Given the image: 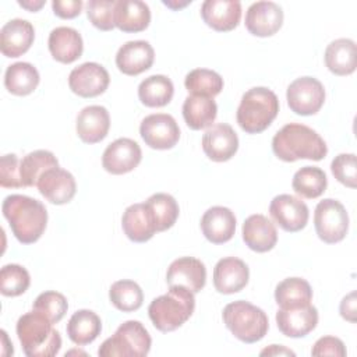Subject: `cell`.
I'll return each instance as SVG.
<instances>
[{
  "instance_id": "37",
  "label": "cell",
  "mask_w": 357,
  "mask_h": 357,
  "mask_svg": "<svg viewBox=\"0 0 357 357\" xmlns=\"http://www.w3.org/2000/svg\"><path fill=\"white\" fill-rule=\"evenodd\" d=\"M145 204L151 211L156 231H165L176 223L180 209L177 201L170 194L156 192L151 195Z\"/></svg>"
},
{
  "instance_id": "17",
  "label": "cell",
  "mask_w": 357,
  "mask_h": 357,
  "mask_svg": "<svg viewBox=\"0 0 357 357\" xmlns=\"http://www.w3.org/2000/svg\"><path fill=\"white\" fill-rule=\"evenodd\" d=\"M36 187L49 202L56 205L70 202L77 191L74 176L60 166L46 170L38 180Z\"/></svg>"
},
{
  "instance_id": "2",
  "label": "cell",
  "mask_w": 357,
  "mask_h": 357,
  "mask_svg": "<svg viewBox=\"0 0 357 357\" xmlns=\"http://www.w3.org/2000/svg\"><path fill=\"white\" fill-rule=\"evenodd\" d=\"M272 151L283 162L321 160L326 156L328 146L315 130L304 124L289 123L275 134Z\"/></svg>"
},
{
  "instance_id": "34",
  "label": "cell",
  "mask_w": 357,
  "mask_h": 357,
  "mask_svg": "<svg viewBox=\"0 0 357 357\" xmlns=\"http://www.w3.org/2000/svg\"><path fill=\"white\" fill-rule=\"evenodd\" d=\"M174 93V86L166 75H151L141 81L138 86V98L148 107L166 106Z\"/></svg>"
},
{
  "instance_id": "35",
  "label": "cell",
  "mask_w": 357,
  "mask_h": 357,
  "mask_svg": "<svg viewBox=\"0 0 357 357\" xmlns=\"http://www.w3.org/2000/svg\"><path fill=\"white\" fill-rule=\"evenodd\" d=\"M57 166H59V160L50 151L38 149V151L29 152L20 162V174H21L22 185L24 187L36 185L38 180L46 170Z\"/></svg>"
},
{
  "instance_id": "3",
  "label": "cell",
  "mask_w": 357,
  "mask_h": 357,
  "mask_svg": "<svg viewBox=\"0 0 357 357\" xmlns=\"http://www.w3.org/2000/svg\"><path fill=\"white\" fill-rule=\"evenodd\" d=\"M195 310V297L184 286H170L166 294L153 298L148 315L160 332H172L185 324Z\"/></svg>"
},
{
  "instance_id": "4",
  "label": "cell",
  "mask_w": 357,
  "mask_h": 357,
  "mask_svg": "<svg viewBox=\"0 0 357 357\" xmlns=\"http://www.w3.org/2000/svg\"><path fill=\"white\" fill-rule=\"evenodd\" d=\"M15 331L28 357H53L61 347L59 331L46 317L33 310L20 317Z\"/></svg>"
},
{
  "instance_id": "18",
  "label": "cell",
  "mask_w": 357,
  "mask_h": 357,
  "mask_svg": "<svg viewBox=\"0 0 357 357\" xmlns=\"http://www.w3.org/2000/svg\"><path fill=\"white\" fill-rule=\"evenodd\" d=\"M250 278L247 264L236 257H226L216 262L213 268V286L219 293L233 294L243 290Z\"/></svg>"
},
{
  "instance_id": "30",
  "label": "cell",
  "mask_w": 357,
  "mask_h": 357,
  "mask_svg": "<svg viewBox=\"0 0 357 357\" xmlns=\"http://www.w3.org/2000/svg\"><path fill=\"white\" fill-rule=\"evenodd\" d=\"M102 331L99 315L91 310L75 311L67 324V335L70 340L78 346L92 343Z\"/></svg>"
},
{
  "instance_id": "36",
  "label": "cell",
  "mask_w": 357,
  "mask_h": 357,
  "mask_svg": "<svg viewBox=\"0 0 357 357\" xmlns=\"http://www.w3.org/2000/svg\"><path fill=\"white\" fill-rule=\"evenodd\" d=\"M291 187L297 195L307 199H314L325 192L328 178L322 169L315 166H304L294 173Z\"/></svg>"
},
{
  "instance_id": "29",
  "label": "cell",
  "mask_w": 357,
  "mask_h": 357,
  "mask_svg": "<svg viewBox=\"0 0 357 357\" xmlns=\"http://www.w3.org/2000/svg\"><path fill=\"white\" fill-rule=\"evenodd\" d=\"M325 64L335 75H350L357 66L356 42L340 38L331 42L325 50Z\"/></svg>"
},
{
  "instance_id": "43",
  "label": "cell",
  "mask_w": 357,
  "mask_h": 357,
  "mask_svg": "<svg viewBox=\"0 0 357 357\" xmlns=\"http://www.w3.org/2000/svg\"><path fill=\"white\" fill-rule=\"evenodd\" d=\"M331 170L335 178L349 188L357 185V165L354 153H340L331 163Z\"/></svg>"
},
{
  "instance_id": "33",
  "label": "cell",
  "mask_w": 357,
  "mask_h": 357,
  "mask_svg": "<svg viewBox=\"0 0 357 357\" xmlns=\"http://www.w3.org/2000/svg\"><path fill=\"white\" fill-rule=\"evenodd\" d=\"M39 73L31 64L18 61L7 67L4 74V85L7 91L17 96H25L32 93L39 84Z\"/></svg>"
},
{
  "instance_id": "45",
  "label": "cell",
  "mask_w": 357,
  "mask_h": 357,
  "mask_svg": "<svg viewBox=\"0 0 357 357\" xmlns=\"http://www.w3.org/2000/svg\"><path fill=\"white\" fill-rule=\"evenodd\" d=\"M346 347L344 343L335 336H324L319 337L312 349L311 354L312 356H335V357H344L346 356Z\"/></svg>"
},
{
  "instance_id": "5",
  "label": "cell",
  "mask_w": 357,
  "mask_h": 357,
  "mask_svg": "<svg viewBox=\"0 0 357 357\" xmlns=\"http://www.w3.org/2000/svg\"><path fill=\"white\" fill-rule=\"evenodd\" d=\"M279 113V99L273 91L265 86L248 89L237 107L236 119L247 134L265 131Z\"/></svg>"
},
{
  "instance_id": "8",
  "label": "cell",
  "mask_w": 357,
  "mask_h": 357,
  "mask_svg": "<svg viewBox=\"0 0 357 357\" xmlns=\"http://www.w3.org/2000/svg\"><path fill=\"white\" fill-rule=\"evenodd\" d=\"M314 226L318 237L326 244L342 241L349 230V215L342 202L325 198L314 212Z\"/></svg>"
},
{
  "instance_id": "32",
  "label": "cell",
  "mask_w": 357,
  "mask_h": 357,
  "mask_svg": "<svg viewBox=\"0 0 357 357\" xmlns=\"http://www.w3.org/2000/svg\"><path fill=\"white\" fill-rule=\"evenodd\" d=\"M312 289L303 278H287L278 283L275 301L279 308H293L311 304Z\"/></svg>"
},
{
  "instance_id": "27",
  "label": "cell",
  "mask_w": 357,
  "mask_h": 357,
  "mask_svg": "<svg viewBox=\"0 0 357 357\" xmlns=\"http://www.w3.org/2000/svg\"><path fill=\"white\" fill-rule=\"evenodd\" d=\"M124 234L134 243H145L153 237L156 226L145 202L130 205L121 218Z\"/></svg>"
},
{
  "instance_id": "26",
  "label": "cell",
  "mask_w": 357,
  "mask_h": 357,
  "mask_svg": "<svg viewBox=\"0 0 357 357\" xmlns=\"http://www.w3.org/2000/svg\"><path fill=\"white\" fill-rule=\"evenodd\" d=\"M47 46L53 59L63 64H70L79 59L84 50L81 33L70 26L54 28L49 35Z\"/></svg>"
},
{
  "instance_id": "23",
  "label": "cell",
  "mask_w": 357,
  "mask_h": 357,
  "mask_svg": "<svg viewBox=\"0 0 357 357\" xmlns=\"http://www.w3.org/2000/svg\"><path fill=\"white\" fill-rule=\"evenodd\" d=\"M75 128L82 142H100L106 138L110 128V116L107 109L99 105L84 107L77 116Z\"/></svg>"
},
{
  "instance_id": "15",
  "label": "cell",
  "mask_w": 357,
  "mask_h": 357,
  "mask_svg": "<svg viewBox=\"0 0 357 357\" xmlns=\"http://www.w3.org/2000/svg\"><path fill=\"white\" fill-rule=\"evenodd\" d=\"M283 24V11L273 1L252 3L245 13V28L261 38L275 35Z\"/></svg>"
},
{
  "instance_id": "42",
  "label": "cell",
  "mask_w": 357,
  "mask_h": 357,
  "mask_svg": "<svg viewBox=\"0 0 357 357\" xmlns=\"http://www.w3.org/2000/svg\"><path fill=\"white\" fill-rule=\"evenodd\" d=\"M114 0H89L86 3V15L92 25L100 31L114 28Z\"/></svg>"
},
{
  "instance_id": "28",
  "label": "cell",
  "mask_w": 357,
  "mask_h": 357,
  "mask_svg": "<svg viewBox=\"0 0 357 357\" xmlns=\"http://www.w3.org/2000/svg\"><path fill=\"white\" fill-rule=\"evenodd\" d=\"M151 22V10L139 0H119L114 6V26L123 32H141Z\"/></svg>"
},
{
  "instance_id": "13",
  "label": "cell",
  "mask_w": 357,
  "mask_h": 357,
  "mask_svg": "<svg viewBox=\"0 0 357 357\" xmlns=\"http://www.w3.org/2000/svg\"><path fill=\"white\" fill-rule=\"evenodd\" d=\"M142 159L139 145L131 138H117L102 155V166L107 173L124 174L134 170Z\"/></svg>"
},
{
  "instance_id": "31",
  "label": "cell",
  "mask_w": 357,
  "mask_h": 357,
  "mask_svg": "<svg viewBox=\"0 0 357 357\" xmlns=\"http://www.w3.org/2000/svg\"><path fill=\"white\" fill-rule=\"evenodd\" d=\"M218 114V106L213 98L190 95L183 103V117L191 130L211 127Z\"/></svg>"
},
{
  "instance_id": "25",
  "label": "cell",
  "mask_w": 357,
  "mask_h": 357,
  "mask_svg": "<svg viewBox=\"0 0 357 357\" xmlns=\"http://www.w3.org/2000/svg\"><path fill=\"white\" fill-rule=\"evenodd\" d=\"M201 230L213 244L227 243L236 231V216L226 206H212L201 218Z\"/></svg>"
},
{
  "instance_id": "50",
  "label": "cell",
  "mask_w": 357,
  "mask_h": 357,
  "mask_svg": "<svg viewBox=\"0 0 357 357\" xmlns=\"http://www.w3.org/2000/svg\"><path fill=\"white\" fill-rule=\"evenodd\" d=\"M190 3H191V0H190V1H184V3H172V1H163V4H165V6H167V7L173 8V10H178V8H183V7L188 6Z\"/></svg>"
},
{
  "instance_id": "46",
  "label": "cell",
  "mask_w": 357,
  "mask_h": 357,
  "mask_svg": "<svg viewBox=\"0 0 357 357\" xmlns=\"http://www.w3.org/2000/svg\"><path fill=\"white\" fill-rule=\"evenodd\" d=\"M84 7V3L81 0H54L52 3L53 13L63 18V20H71L81 14Z\"/></svg>"
},
{
  "instance_id": "7",
  "label": "cell",
  "mask_w": 357,
  "mask_h": 357,
  "mask_svg": "<svg viewBox=\"0 0 357 357\" xmlns=\"http://www.w3.org/2000/svg\"><path fill=\"white\" fill-rule=\"evenodd\" d=\"M152 339L139 321L123 322L113 336L99 347L100 357H144L149 353Z\"/></svg>"
},
{
  "instance_id": "11",
  "label": "cell",
  "mask_w": 357,
  "mask_h": 357,
  "mask_svg": "<svg viewBox=\"0 0 357 357\" xmlns=\"http://www.w3.org/2000/svg\"><path fill=\"white\" fill-rule=\"evenodd\" d=\"M269 213L275 223L289 233L304 229L310 218L308 206L300 198L290 194L276 195L271 201Z\"/></svg>"
},
{
  "instance_id": "24",
  "label": "cell",
  "mask_w": 357,
  "mask_h": 357,
  "mask_svg": "<svg viewBox=\"0 0 357 357\" xmlns=\"http://www.w3.org/2000/svg\"><path fill=\"white\" fill-rule=\"evenodd\" d=\"M243 240L255 252L271 251L278 241L275 223L259 213L248 216L243 223Z\"/></svg>"
},
{
  "instance_id": "41",
  "label": "cell",
  "mask_w": 357,
  "mask_h": 357,
  "mask_svg": "<svg viewBox=\"0 0 357 357\" xmlns=\"http://www.w3.org/2000/svg\"><path fill=\"white\" fill-rule=\"evenodd\" d=\"M32 310L46 317L52 324H57L68 310L67 298L54 290L40 293L32 305Z\"/></svg>"
},
{
  "instance_id": "40",
  "label": "cell",
  "mask_w": 357,
  "mask_h": 357,
  "mask_svg": "<svg viewBox=\"0 0 357 357\" xmlns=\"http://www.w3.org/2000/svg\"><path fill=\"white\" fill-rule=\"evenodd\" d=\"M31 278L28 271L17 264L4 265L0 271V291L7 297L21 296L28 290Z\"/></svg>"
},
{
  "instance_id": "47",
  "label": "cell",
  "mask_w": 357,
  "mask_h": 357,
  "mask_svg": "<svg viewBox=\"0 0 357 357\" xmlns=\"http://www.w3.org/2000/svg\"><path fill=\"white\" fill-rule=\"evenodd\" d=\"M357 301H356V291L349 293L343 300L340 301V315L349 321V322H356V314H357Z\"/></svg>"
},
{
  "instance_id": "10",
  "label": "cell",
  "mask_w": 357,
  "mask_h": 357,
  "mask_svg": "<svg viewBox=\"0 0 357 357\" xmlns=\"http://www.w3.org/2000/svg\"><path fill=\"white\" fill-rule=\"evenodd\" d=\"M139 134L144 142L153 149H170L180 139V128L173 116L155 113L146 116L139 126Z\"/></svg>"
},
{
  "instance_id": "21",
  "label": "cell",
  "mask_w": 357,
  "mask_h": 357,
  "mask_svg": "<svg viewBox=\"0 0 357 357\" xmlns=\"http://www.w3.org/2000/svg\"><path fill=\"white\" fill-rule=\"evenodd\" d=\"M155 52L146 40L126 42L116 54V66L126 75H138L151 68Z\"/></svg>"
},
{
  "instance_id": "38",
  "label": "cell",
  "mask_w": 357,
  "mask_h": 357,
  "mask_svg": "<svg viewBox=\"0 0 357 357\" xmlns=\"http://www.w3.org/2000/svg\"><path fill=\"white\" fill-rule=\"evenodd\" d=\"M184 85L191 95L213 98L223 89V78L216 71L195 68L185 75Z\"/></svg>"
},
{
  "instance_id": "20",
  "label": "cell",
  "mask_w": 357,
  "mask_h": 357,
  "mask_svg": "<svg viewBox=\"0 0 357 357\" xmlns=\"http://www.w3.org/2000/svg\"><path fill=\"white\" fill-rule=\"evenodd\" d=\"M35 39V29L26 20L14 18L0 31V50L6 57H20L29 50Z\"/></svg>"
},
{
  "instance_id": "49",
  "label": "cell",
  "mask_w": 357,
  "mask_h": 357,
  "mask_svg": "<svg viewBox=\"0 0 357 357\" xmlns=\"http://www.w3.org/2000/svg\"><path fill=\"white\" fill-rule=\"evenodd\" d=\"M45 0H39V1H32V0H28V1H18V4L22 7V8H25V10H28V11H38V10H40L43 6H45Z\"/></svg>"
},
{
  "instance_id": "19",
  "label": "cell",
  "mask_w": 357,
  "mask_h": 357,
  "mask_svg": "<svg viewBox=\"0 0 357 357\" xmlns=\"http://www.w3.org/2000/svg\"><path fill=\"white\" fill-rule=\"evenodd\" d=\"M279 331L289 337H304L315 329L318 324V311L312 304L279 308L276 312Z\"/></svg>"
},
{
  "instance_id": "48",
  "label": "cell",
  "mask_w": 357,
  "mask_h": 357,
  "mask_svg": "<svg viewBox=\"0 0 357 357\" xmlns=\"http://www.w3.org/2000/svg\"><path fill=\"white\" fill-rule=\"evenodd\" d=\"M259 354L261 356H294V351H291L290 349H286L284 346L271 344L269 347L264 349Z\"/></svg>"
},
{
  "instance_id": "6",
  "label": "cell",
  "mask_w": 357,
  "mask_h": 357,
  "mask_svg": "<svg viewBox=\"0 0 357 357\" xmlns=\"http://www.w3.org/2000/svg\"><path fill=\"white\" fill-rule=\"evenodd\" d=\"M222 318L226 328L244 343L259 342L269 328L264 310L244 300L229 303L223 308Z\"/></svg>"
},
{
  "instance_id": "44",
  "label": "cell",
  "mask_w": 357,
  "mask_h": 357,
  "mask_svg": "<svg viewBox=\"0 0 357 357\" xmlns=\"http://www.w3.org/2000/svg\"><path fill=\"white\" fill-rule=\"evenodd\" d=\"M0 185L3 188H21L20 162L15 153H7L0 159Z\"/></svg>"
},
{
  "instance_id": "14",
  "label": "cell",
  "mask_w": 357,
  "mask_h": 357,
  "mask_svg": "<svg viewBox=\"0 0 357 357\" xmlns=\"http://www.w3.org/2000/svg\"><path fill=\"white\" fill-rule=\"evenodd\" d=\"M202 149L211 160L226 162L237 152L238 137L230 124H213L208 127L202 137Z\"/></svg>"
},
{
  "instance_id": "12",
  "label": "cell",
  "mask_w": 357,
  "mask_h": 357,
  "mask_svg": "<svg viewBox=\"0 0 357 357\" xmlns=\"http://www.w3.org/2000/svg\"><path fill=\"white\" fill-rule=\"evenodd\" d=\"M110 82L107 70L98 63H84L68 75L70 89L81 98H95L103 93Z\"/></svg>"
},
{
  "instance_id": "16",
  "label": "cell",
  "mask_w": 357,
  "mask_h": 357,
  "mask_svg": "<svg viewBox=\"0 0 357 357\" xmlns=\"http://www.w3.org/2000/svg\"><path fill=\"white\" fill-rule=\"evenodd\" d=\"M166 282L169 286H184L195 294L205 287L206 268L198 258H177L167 268Z\"/></svg>"
},
{
  "instance_id": "22",
  "label": "cell",
  "mask_w": 357,
  "mask_h": 357,
  "mask_svg": "<svg viewBox=\"0 0 357 357\" xmlns=\"http://www.w3.org/2000/svg\"><path fill=\"white\" fill-rule=\"evenodd\" d=\"M204 22L215 31L229 32L241 18V3L234 0H206L201 6Z\"/></svg>"
},
{
  "instance_id": "9",
  "label": "cell",
  "mask_w": 357,
  "mask_h": 357,
  "mask_svg": "<svg viewBox=\"0 0 357 357\" xmlns=\"http://www.w3.org/2000/svg\"><path fill=\"white\" fill-rule=\"evenodd\" d=\"M286 99L291 112L300 116H311L322 107L325 88L314 77H300L287 86Z\"/></svg>"
},
{
  "instance_id": "1",
  "label": "cell",
  "mask_w": 357,
  "mask_h": 357,
  "mask_svg": "<svg viewBox=\"0 0 357 357\" xmlns=\"http://www.w3.org/2000/svg\"><path fill=\"white\" fill-rule=\"evenodd\" d=\"M15 238L22 244H32L40 238L47 225L45 205L31 197L11 194L4 198L1 206Z\"/></svg>"
},
{
  "instance_id": "39",
  "label": "cell",
  "mask_w": 357,
  "mask_h": 357,
  "mask_svg": "<svg viewBox=\"0 0 357 357\" xmlns=\"http://www.w3.org/2000/svg\"><path fill=\"white\" fill-rule=\"evenodd\" d=\"M109 298L117 310L123 312H132L142 305L144 293L138 283L134 280L123 279L114 282L110 286Z\"/></svg>"
}]
</instances>
